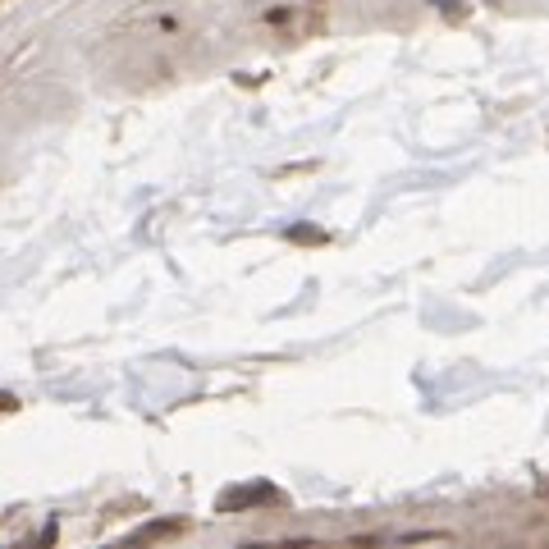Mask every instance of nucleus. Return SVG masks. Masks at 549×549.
Masks as SVG:
<instances>
[{
  "mask_svg": "<svg viewBox=\"0 0 549 549\" xmlns=\"http://www.w3.org/2000/svg\"><path fill=\"white\" fill-rule=\"evenodd\" d=\"M183 522L174 517V522H147L142 531H133V540H165V536H179Z\"/></svg>",
  "mask_w": 549,
  "mask_h": 549,
  "instance_id": "2",
  "label": "nucleus"
},
{
  "mask_svg": "<svg viewBox=\"0 0 549 549\" xmlns=\"http://www.w3.org/2000/svg\"><path fill=\"white\" fill-rule=\"evenodd\" d=\"M289 238H302V243H321L325 234H321V229H307V225H293V229H289Z\"/></svg>",
  "mask_w": 549,
  "mask_h": 549,
  "instance_id": "3",
  "label": "nucleus"
},
{
  "mask_svg": "<svg viewBox=\"0 0 549 549\" xmlns=\"http://www.w3.org/2000/svg\"><path fill=\"white\" fill-rule=\"evenodd\" d=\"M280 499V490L266 481H252V485H234V490H225V495L216 499L220 513H243V508H257V504H275Z\"/></svg>",
  "mask_w": 549,
  "mask_h": 549,
  "instance_id": "1",
  "label": "nucleus"
},
{
  "mask_svg": "<svg viewBox=\"0 0 549 549\" xmlns=\"http://www.w3.org/2000/svg\"><path fill=\"white\" fill-rule=\"evenodd\" d=\"M19 408V399H14V394H0V412H14Z\"/></svg>",
  "mask_w": 549,
  "mask_h": 549,
  "instance_id": "4",
  "label": "nucleus"
}]
</instances>
